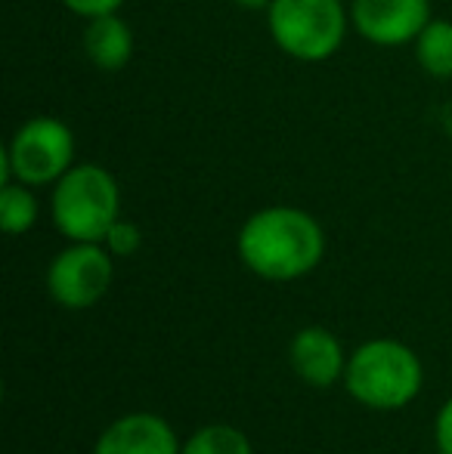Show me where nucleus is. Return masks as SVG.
Masks as SVG:
<instances>
[{
	"label": "nucleus",
	"instance_id": "1",
	"mask_svg": "<svg viewBox=\"0 0 452 454\" xmlns=\"http://www.w3.org/2000/svg\"><path fill=\"white\" fill-rule=\"evenodd\" d=\"M235 251L248 272L266 281L304 278L326 257V232L301 207L276 204L245 220L235 239Z\"/></svg>",
	"mask_w": 452,
	"mask_h": 454
},
{
	"label": "nucleus",
	"instance_id": "2",
	"mask_svg": "<svg viewBox=\"0 0 452 454\" xmlns=\"http://www.w3.org/2000/svg\"><path fill=\"white\" fill-rule=\"evenodd\" d=\"M344 383L360 405L372 411H400L422 393L424 368L412 347L391 337H375L353 349Z\"/></svg>",
	"mask_w": 452,
	"mask_h": 454
},
{
	"label": "nucleus",
	"instance_id": "3",
	"mask_svg": "<svg viewBox=\"0 0 452 454\" xmlns=\"http://www.w3.org/2000/svg\"><path fill=\"white\" fill-rule=\"evenodd\" d=\"M118 214V183L99 164H75L53 183V223L68 241H103Z\"/></svg>",
	"mask_w": 452,
	"mask_h": 454
},
{
	"label": "nucleus",
	"instance_id": "4",
	"mask_svg": "<svg viewBox=\"0 0 452 454\" xmlns=\"http://www.w3.org/2000/svg\"><path fill=\"white\" fill-rule=\"evenodd\" d=\"M270 35L297 62H322L338 53L347 35L341 0H273L266 6Z\"/></svg>",
	"mask_w": 452,
	"mask_h": 454
},
{
	"label": "nucleus",
	"instance_id": "5",
	"mask_svg": "<svg viewBox=\"0 0 452 454\" xmlns=\"http://www.w3.org/2000/svg\"><path fill=\"white\" fill-rule=\"evenodd\" d=\"M4 158L12 180L50 185L75 168V133L59 118H31L12 133Z\"/></svg>",
	"mask_w": 452,
	"mask_h": 454
},
{
	"label": "nucleus",
	"instance_id": "6",
	"mask_svg": "<svg viewBox=\"0 0 452 454\" xmlns=\"http://www.w3.org/2000/svg\"><path fill=\"white\" fill-rule=\"evenodd\" d=\"M112 254L103 241H72L47 270V291L62 309H91L112 287Z\"/></svg>",
	"mask_w": 452,
	"mask_h": 454
},
{
	"label": "nucleus",
	"instance_id": "7",
	"mask_svg": "<svg viewBox=\"0 0 452 454\" xmlns=\"http://www.w3.org/2000/svg\"><path fill=\"white\" fill-rule=\"evenodd\" d=\"M353 28L378 47L416 41L431 22L428 0H353L350 6Z\"/></svg>",
	"mask_w": 452,
	"mask_h": 454
},
{
	"label": "nucleus",
	"instance_id": "8",
	"mask_svg": "<svg viewBox=\"0 0 452 454\" xmlns=\"http://www.w3.org/2000/svg\"><path fill=\"white\" fill-rule=\"evenodd\" d=\"M174 427L152 411H133L99 433L93 454H180Z\"/></svg>",
	"mask_w": 452,
	"mask_h": 454
},
{
	"label": "nucleus",
	"instance_id": "9",
	"mask_svg": "<svg viewBox=\"0 0 452 454\" xmlns=\"http://www.w3.org/2000/svg\"><path fill=\"white\" fill-rule=\"evenodd\" d=\"M289 362L295 368V374L307 387L316 389L335 387L338 380H344V371H347V356H344L341 340L329 328H320V325L301 328L291 337Z\"/></svg>",
	"mask_w": 452,
	"mask_h": 454
},
{
	"label": "nucleus",
	"instance_id": "10",
	"mask_svg": "<svg viewBox=\"0 0 452 454\" xmlns=\"http://www.w3.org/2000/svg\"><path fill=\"white\" fill-rule=\"evenodd\" d=\"M84 53L103 72H118L133 56V35L131 25L112 12V16L87 19L84 28Z\"/></svg>",
	"mask_w": 452,
	"mask_h": 454
},
{
	"label": "nucleus",
	"instance_id": "11",
	"mask_svg": "<svg viewBox=\"0 0 452 454\" xmlns=\"http://www.w3.org/2000/svg\"><path fill=\"white\" fill-rule=\"evenodd\" d=\"M416 59L431 78H452V22L431 19L416 37Z\"/></svg>",
	"mask_w": 452,
	"mask_h": 454
},
{
	"label": "nucleus",
	"instance_id": "12",
	"mask_svg": "<svg viewBox=\"0 0 452 454\" xmlns=\"http://www.w3.org/2000/svg\"><path fill=\"white\" fill-rule=\"evenodd\" d=\"M0 223L6 235H25L37 223V198L31 195V185L4 183L0 189Z\"/></svg>",
	"mask_w": 452,
	"mask_h": 454
},
{
	"label": "nucleus",
	"instance_id": "13",
	"mask_svg": "<svg viewBox=\"0 0 452 454\" xmlns=\"http://www.w3.org/2000/svg\"><path fill=\"white\" fill-rule=\"evenodd\" d=\"M180 454H254L251 439L229 424H208L183 442Z\"/></svg>",
	"mask_w": 452,
	"mask_h": 454
},
{
	"label": "nucleus",
	"instance_id": "14",
	"mask_svg": "<svg viewBox=\"0 0 452 454\" xmlns=\"http://www.w3.org/2000/svg\"><path fill=\"white\" fill-rule=\"evenodd\" d=\"M103 245L109 247L112 257H133L143 245V232H139L137 223L131 220H115V226L106 232Z\"/></svg>",
	"mask_w": 452,
	"mask_h": 454
},
{
	"label": "nucleus",
	"instance_id": "15",
	"mask_svg": "<svg viewBox=\"0 0 452 454\" xmlns=\"http://www.w3.org/2000/svg\"><path fill=\"white\" fill-rule=\"evenodd\" d=\"M75 16L84 19H97V16H112L124 6V0H62Z\"/></svg>",
	"mask_w": 452,
	"mask_h": 454
},
{
	"label": "nucleus",
	"instance_id": "16",
	"mask_svg": "<svg viewBox=\"0 0 452 454\" xmlns=\"http://www.w3.org/2000/svg\"><path fill=\"white\" fill-rule=\"evenodd\" d=\"M434 445L437 454H452V399L443 402L434 418Z\"/></svg>",
	"mask_w": 452,
	"mask_h": 454
},
{
	"label": "nucleus",
	"instance_id": "17",
	"mask_svg": "<svg viewBox=\"0 0 452 454\" xmlns=\"http://www.w3.org/2000/svg\"><path fill=\"white\" fill-rule=\"evenodd\" d=\"M233 4L245 6V10H264V6H270L273 0H233Z\"/></svg>",
	"mask_w": 452,
	"mask_h": 454
}]
</instances>
